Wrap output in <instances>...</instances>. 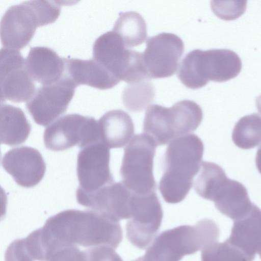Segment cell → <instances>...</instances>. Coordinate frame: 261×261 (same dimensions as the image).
I'll return each instance as SVG.
<instances>
[{
  "instance_id": "obj_1",
  "label": "cell",
  "mask_w": 261,
  "mask_h": 261,
  "mask_svg": "<svg viewBox=\"0 0 261 261\" xmlns=\"http://www.w3.org/2000/svg\"><path fill=\"white\" fill-rule=\"evenodd\" d=\"M41 228L47 240L56 246H104L115 249L122 239L119 222L91 210L63 211L49 217Z\"/></svg>"
},
{
  "instance_id": "obj_2",
  "label": "cell",
  "mask_w": 261,
  "mask_h": 261,
  "mask_svg": "<svg viewBox=\"0 0 261 261\" xmlns=\"http://www.w3.org/2000/svg\"><path fill=\"white\" fill-rule=\"evenodd\" d=\"M203 152L202 141L194 134L169 142L163 158L164 173L159 186L166 202L177 203L186 198L200 168Z\"/></svg>"
},
{
  "instance_id": "obj_3",
  "label": "cell",
  "mask_w": 261,
  "mask_h": 261,
  "mask_svg": "<svg viewBox=\"0 0 261 261\" xmlns=\"http://www.w3.org/2000/svg\"><path fill=\"white\" fill-rule=\"evenodd\" d=\"M61 5L57 1H29L9 7L1 21L3 47L19 50L31 41L36 28L54 22Z\"/></svg>"
},
{
  "instance_id": "obj_4",
  "label": "cell",
  "mask_w": 261,
  "mask_h": 261,
  "mask_svg": "<svg viewBox=\"0 0 261 261\" xmlns=\"http://www.w3.org/2000/svg\"><path fill=\"white\" fill-rule=\"evenodd\" d=\"M242 67L240 57L231 50L196 49L182 59L177 75L186 87L196 89L205 86L209 81L230 80L240 73Z\"/></svg>"
},
{
  "instance_id": "obj_5",
  "label": "cell",
  "mask_w": 261,
  "mask_h": 261,
  "mask_svg": "<svg viewBox=\"0 0 261 261\" xmlns=\"http://www.w3.org/2000/svg\"><path fill=\"white\" fill-rule=\"evenodd\" d=\"M203 118L201 107L190 100L176 102L170 108L150 105L143 121V131L156 145H165L195 131Z\"/></svg>"
},
{
  "instance_id": "obj_6",
  "label": "cell",
  "mask_w": 261,
  "mask_h": 261,
  "mask_svg": "<svg viewBox=\"0 0 261 261\" xmlns=\"http://www.w3.org/2000/svg\"><path fill=\"white\" fill-rule=\"evenodd\" d=\"M156 145L145 134L136 135L124 149L120 173L123 184L133 193L155 192L153 174Z\"/></svg>"
},
{
  "instance_id": "obj_7",
  "label": "cell",
  "mask_w": 261,
  "mask_h": 261,
  "mask_svg": "<svg viewBox=\"0 0 261 261\" xmlns=\"http://www.w3.org/2000/svg\"><path fill=\"white\" fill-rule=\"evenodd\" d=\"M206 237L202 224L182 225L162 232L136 261H180L187 255L201 250Z\"/></svg>"
},
{
  "instance_id": "obj_8",
  "label": "cell",
  "mask_w": 261,
  "mask_h": 261,
  "mask_svg": "<svg viewBox=\"0 0 261 261\" xmlns=\"http://www.w3.org/2000/svg\"><path fill=\"white\" fill-rule=\"evenodd\" d=\"M46 148L62 151L75 145L81 149L100 141L98 121L78 114L64 115L48 126L43 134Z\"/></svg>"
},
{
  "instance_id": "obj_9",
  "label": "cell",
  "mask_w": 261,
  "mask_h": 261,
  "mask_svg": "<svg viewBox=\"0 0 261 261\" xmlns=\"http://www.w3.org/2000/svg\"><path fill=\"white\" fill-rule=\"evenodd\" d=\"M130 212V218L126 224L127 238L135 247L144 249L154 240L163 216L155 192L146 194L133 192Z\"/></svg>"
},
{
  "instance_id": "obj_10",
  "label": "cell",
  "mask_w": 261,
  "mask_h": 261,
  "mask_svg": "<svg viewBox=\"0 0 261 261\" xmlns=\"http://www.w3.org/2000/svg\"><path fill=\"white\" fill-rule=\"evenodd\" d=\"M76 87L64 74L58 81L38 88L26 108L37 124L46 126L66 112Z\"/></svg>"
},
{
  "instance_id": "obj_11",
  "label": "cell",
  "mask_w": 261,
  "mask_h": 261,
  "mask_svg": "<svg viewBox=\"0 0 261 261\" xmlns=\"http://www.w3.org/2000/svg\"><path fill=\"white\" fill-rule=\"evenodd\" d=\"M1 102L28 101L36 89L25 60L19 50L2 47L0 55Z\"/></svg>"
},
{
  "instance_id": "obj_12",
  "label": "cell",
  "mask_w": 261,
  "mask_h": 261,
  "mask_svg": "<svg viewBox=\"0 0 261 261\" xmlns=\"http://www.w3.org/2000/svg\"><path fill=\"white\" fill-rule=\"evenodd\" d=\"M143 53L150 80L173 75L184 51L182 40L176 35L162 33L148 38Z\"/></svg>"
},
{
  "instance_id": "obj_13",
  "label": "cell",
  "mask_w": 261,
  "mask_h": 261,
  "mask_svg": "<svg viewBox=\"0 0 261 261\" xmlns=\"http://www.w3.org/2000/svg\"><path fill=\"white\" fill-rule=\"evenodd\" d=\"M110 148L101 141L82 148L77 159V189L92 192L113 182L110 169Z\"/></svg>"
},
{
  "instance_id": "obj_14",
  "label": "cell",
  "mask_w": 261,
  "mask_h": 261,
  "mask_svg": "<svg viewBox=\"0 0 261 261\" xmlns=\"http://www.w3.org/2000/svg\"><path fill=\"white\" fill-rule=\"evenodd\" d=\"M132 192L122 181L113 182L92 192L77 189V202L91 210L119 222L130 218Z\"/></svg>"
},
{
  "instance_id": "obj_15",
  "label": "cell",
  "mask_w": 261,
  "mask_h": 261,
  "mask_svg": "<svg viewBox=\"0 0 261 261\" xmlns=\"http://www.w3.org/2000/svg\"><path fill=\"white\" fill-rule=\"evenodd\" d=\"M2 165L15 181L24 188H31L42 179L46 165L40 152L31 147L21 146L7 151Z\"/></svg>"
},
{
  "instance_id": "obj_16",
  "label": "cell",
  "mask_w": 261,
  "mask_h": 261,
  "mask_svg": "<svg viewBox=\"0 0 261 261\" xmlns=\"http://www.w3.org/2000/svg\"><path fill=\"white\" fill-rule=\"evenodd\" d=\"M135 50L127 49L121 38L109 31L97 38L93 46V59L124 81L133 61Z\"/></svg>"
},
{
  "instance_id": "obj_17",
  "label": "cell",
  "mask_w": 261,
  "mask_h": 261,
  "mask_svg": "<svg viewBox=\"0 0 261 261\" xmlns=\"http://www.w3.org/2000/svg\"><path fill=\"white\" fill-rule=\"evenodd\" d=\"M65 74L78 86L86 85L97 89H111L120 80L94 59L65 58Z\"/></svg>"
},
{
  "instance_id": "obj_18",
  "label": "cell",
  "mask_w": 261,
  "mask_h": 261,
  "mask_svg": "<svg viewBox=\"0 0 261 261\" xmlns=\"http://www.w3.org/2000/svg\"><path fill=\"white\" fill-rule=\"evenodd\" d=\"M27 70L32 79L42 85L60 80L65 74V58L44 46L31 47L25 60Z\"/></svg>"
},
{
  "instance_id": "obj_19",
  "label": "cell",
  "mask_w": 261,
  "mask_h": 261,
  "mask_svg": "<svg viewBox=\"0 0 261 261\" xmlns=\"http://www.w3.org/2000/svg\"><path fill=\"white\" fill-rule=\"evenodd\" d=\"M98 125L100 141L109 148L124 146L134 134L132 118L121 110L107 112L99 119Z\"/></svg>"
},
{
  "instance_id": "obj_20",
  "label": "cell",
  "mask_w": 261,
  "mask_h": 261,
  "mask_svg": "<svg viewBox=\"0 0 261 261\" xmlns=\"http://www.w3.org/2000/svg\"><path fill=\"white\" fill-rule=\"evenodd\" d=\"M31 125L19 108L6 104L1 106V142L13 146L24 142Z\"/></svg>"
},
{
  "instance_id": "obj_21",
  "label": "cell",
  "mask_w": 261,
  "mask_h": 261,
  "mask_svg": "<svg viewBox=\"0 0 261 261\" xmlns=\"http://www.w3.org/2000/svg\"><path fill=\"white\" fill-rule=\"evenodd\" d=\"M214 202L222 214L234 218L249 212L251 203L245 186L240 182L228 178Z\"/></svg>"
},
{
  "instance_id": "obj_22",
  "label": "cell",
  "mask_w": 261,
  "mask_h": 261,
  "mask_svg": "<svg viewBox=\"0 0 261 261\" xmlns=\"http://www.w3.org/2000/svg\"><path fill=\"white\" fill-rule=\"evenodd\" d=\"M196 175L193 181L195 192L201 197L213 202L229 178L220 166L204 161Z\"/></svg>"
},
{
  "instance_id": "obj_23",
  "label": "cell",
  "mask_w": 261,
  "mask_h": 261,
  "mask_svg": "<svg viewBox=\"0 0 261 261\" xmlns=\"http://www.w3.org/2000/svg\"><path fill=\"white\" fill-rule=\"evenodd\" d=\"M112 31L121 38L127 48L140 45L147 37L146 22L135 11L120 13Z\"/></svg>"
},
{
  "instance_id": "obj_24",
  "label": "cell",
  "mask_w": 261,
  "mask_h": 261,
  "mask_svg": "<svg viewBox=\"0 0 261 261\" xmlns=\"http://www.w3.org/2000/svg\"><path fill=\"white\" fill-rule=\"evenodd\" d=\"M232 139L237 146L244 149L261 144V116L253 113L240 118L233 129Z\"/></svg>"
},
{
  "instance_id": "obj_25",
  "label": "cell",
  "mask_w": 261,
  "mask_h": 261,
  "mask_svg": "<svg viewBox=\"0 0 261 261\" xmlns=\"http://www.w3.org/2000/svg\"><path fill=\"white\" fill-rule=\"evenodd\" d=\"M155 96V89L148 81L129 84L122 93V100L129 111L138 112L143 110L152 102Z\"/></svg>"
},
{
  "instance_id": "obj_26",
  "label": "cell",
  "mask_w": 261,
  "mask_h": 261,
  "mask_svg": "<svg viewBox=\"0 0 261 261\" xmlns=\"http://www.w3.org/2000/svg\"><path fill=\"white\" fill-rule=\"evenodd\" d=\"M247 1H216L211 2L213 13L219 18L225 20L236 19L245 12Z\"/></svg>"
},
{
  "instance_id": "obj_27",
  "label": "cell",
  "mask_w": 261,
  "mask_h": 261,
  "mask_svg": "<svg viewBox=\"0 0 261 261\" xmlns=\"http://www.w3.org/2000/svg\"><path fill=\"white\" fill-rule=\"evenodd\" d=\"M114 250L104 246L89 248L83 250L85 261H123Z\"/></svg>"
},
{
  "instance_id": "obj_28",
  "label": "cell",
  "mask_w": 261,
  "mask_h": 261,
  "mask_svg": "<svg viewBox=\"0 0 261 261\" xmlns=\"http://www.w3.org/2000/svg\"><path fill=\"white\" fill-rule=\"evenodd\" d=\"M48 261H85L84 251L75 245L61 246L54 250Z\"/></svg>"
},
{
  "instance_id": "obj_29",
  "label": "cell",
  "mask_w": 261,
  "mask_h": 261,
  "mask_svg": "<svg viewBox=\"0 0 261 261\" xmlns=\"http://www.w3.org/2000/svg\"><path fill=\"white\" fill-rule=\"evenodd\" d=\"M5 261H33L25 246L23 239L15 240L7 248L5 254Z\"/></svg>"
},
{
  "instance_id": "obj_30",
  "label": "cell",
  "mask_w": 261,
  "mask_h": 261,
  "mask_svg": "<svg viewBox=\"0 0 261 261\" xmlns=\"http://www.w3.org/2000/svg\"><path fill=\"white\" fill-rule=\"evenodd\" d=\"M255 163L259 172L261 174V146L258 148L256 152Z\"/></svg>"
},
{
  "instance_id": "obj_31",
  "label": "cell",
  "mask_w": 261,
  "mask_h": 261,
  "mask_svg": "<svg viewBox=\"0 0 261 261\" xmlns=\"http://www.w3.org/2000/svg\"><path fill=\"white\" fill-rule=\"evenodd\" d=\"M255 105L258 111L261 114V94L256 98Z\"/></svg>"
}]
</instances>
